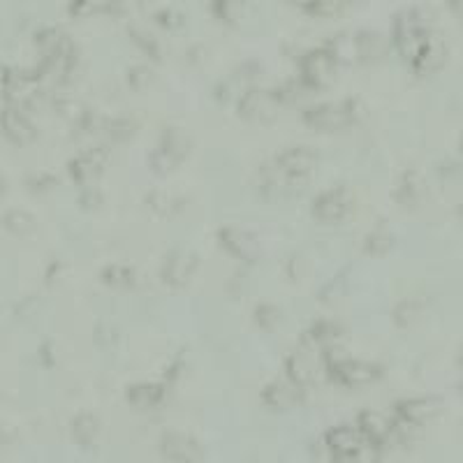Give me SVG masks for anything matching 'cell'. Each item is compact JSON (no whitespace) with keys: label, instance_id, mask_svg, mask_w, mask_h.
Segmentation results:
<instances>
[{"label":"cell","instance_id":"19","mask_svg":"<svg viewBox=\"0 0 463 463\" xmlns=\"http://www.w3.org/2000/svg\"><path fill=\"white\" fill-rule=\"evenodd\" d=\"M262 401L274 410H290L297 408L303 401V387L294 385L290 380H274L265 387Z\"/></svg>","mask_w":463,"mask_h":463},{"label":"cell","instance_id":"3","mask_svg":"<svg viewBox=\"0 0 463 463\" xmlns=\"http://www.w3.org/2000/svg\"><path fill=\"white\" fill-rule=\"evenodd\" d=\"M325 441L336 463H378L380 447L366 441L357 426H336L327 433Z\"/></svg>","mask_w":463,"mask_h":463},{"label":"cell","instance_id":"29","mask_svg":"<svg viewBox=\"0 0 463 463\" xmlns=\"http://www.w3.org/2000/svg\"><path fill=\"white\" fill-rule=\"evenodd\" d=\"M3 193H5V181H3V177H0V197H3Z\"/></svg>","mask_w":463,"mask_h":463},{"label":"cell","instance_id":"12","mask_svg":"<svg viewBox=\"0 0 463 463\" xmlns=\"http://www.w3.org/2000/svg\"><path fill=\"white\" fill-rule=\"evenodd\" d=\"M107 162H109V151L95 146V149H86L79 155H74L67 162V174L79 186H89V183L98 181L102 177V171L107 170Z\"/></svg>","mask_w":463,"mask_h":463},{"label":"cell","instance_id":"11","mask_svg":"<svg viewBox=\"0 0 463 463\" xmlns=\"http://www.w3.org/2000/svg\"><path fill=\"white\" fill-rule=\"evenodd\" d=\"M239 116L250 123H269L281 111V100L274 91L250 89L239 98Z\"/></svg>","mask_w":463,"mask_h":463},{"label":"cell","instance_id":"18","mask_svg":"<svg viewBox=\"0 0 463 463\" xmlns=\"http://www.w3.org/2000/svg\"><path fill=\"white\" fill-rule=\"evenodd\" d=\"M357 429L362 431V436L366 441H371L378 447H382L397 436V424H394L392 419H387L380 413H373V410H364V413L359 415Z\"/></svg>","mask_w":463,"mask_h":463},{"label":"cell","instance_id":"30","mask_svg":"<svg viewBox=\"0 0 463 463\" xmlns=\"http://www.w3.org/2000/svg\"><path fill=\"white\" fill-rule=\"evenodd\" d=\"M3 72H5V67H0V86H3Z\"/></svg>","mask_w":463,"mask_h":463},{"label":"cell","instance_id":"2","mask_svg":"<svg viewBox=\"0 0 463 463\" xmlns=\"http://www.w3.org/2000/svg\"><path fill=\"white\" fill-rule=\"evenodd\" d=\"M318 165V153L309 146H294L278 153L262 171V190L266 195H283L294 190L297 183H306Z\"/></svg>","mask_w":463,"mask_h":463},{"label":"cell","instance_id":"1","mask_svg":"<svg viewBox=\"0 0 463 463\" xmlns=\"http://www.w3.org/2000/svg\"><path fill=\"white\" fill-rule=\"evenodd\" d=\"M397 47L403 58L410 63V67L422 77L441 70L442 61H445V45L431 33L429 28L415 19H408L403 26H398Z\"/></svg>","mask_w":463,"mask_h":463},{"label":"cell","instance_id":"24","mask_svg":"<svg viewBox=\"0 0 463 463\" xmlns=\"http://www.w3.org/2000/svg\"><path fill=\"white\" fill-rule=\"evenodd\" d=\"M98 419H95L93 415L82 413L72 419V438L77 442H82V445H91V442L95 441V436H98Z\"/></svg>","mask_w":463,"mask_h":463},{"label":"cell","instance_id":"4","mask_svg":"<svg viewBox=\"0 0 463 463\" xmlns=\"http://www.w3.org/2000/svg\"><path fill=\"white\" fill-rule=\"evenodd\" d=\"M362 118V105L359 100H338V102H320V105L309 107L301 114V121L306 127L318 130V133H334V130H345L354 126Z\"/></svg>","mask_w":463,"mask_h":463},{"label":"cell","instance_id":"14","mask_svg":"<svg viewBox=\"0 0 463 463\" xmlns=\"http://www.w3.org/2000/svg\"><path fill=\"white\" fill-rule=\"evenodd\" d=\"M161 452L162 457L171 463H199L202 457H205L202 447H199V442L195 441L193 436L177 433V431H171V433L162 436Z\"/></svg>","mask_w":463,"mask_h":463},{"label":"cell","instance_id":"13","mask_svg":"<svg viewBox=\"0 0 463 463\" xmlns=\"http://www.w3.org/2000/svg\"><path fill=\"white\" fill-rule=\"evenodd\" d=\"M0 130H3L7 142H12L14 146H28L38 137V127L31 121L26 109H19V107L12 105H7L5 109L0 111Z\"/></svg>","mask_w":463,"mask_h":463},{"label":"cell","instance_id":"15","mask_svg":"<svg viewBox=\"0 0 463 463\" xmlns=\"http://www.w3.org/2000/svg\"><path fill=\"white\" fill-rule=\"evenodd\" d=\"M195 271H197V258L188 250H174L162 262L161 276L167 285L183 287L193 281Z\"/></svg>","mask_w":463,"mask_h":463},{"label":"cell","instance_id":"6","mask_svg":"<svg viewBox=\"0 0 463 463\" xmlns=\"http://www.w3.org/2000/svg\"><path fill=\"white\" fill-rule=\"evenodd\" d=\"M42 91H45V86H42V82H39V77L35 74V72L10 70V67H5V72H3V86H0V93L5 95L7 105L26 109V107L38 102Z\"/></svg>","mask_w":463,"mask_h":463},{"label":"cell","instance_id":"28","mask_svg":"<svg viewBox=\"0 0 463 463\" xmlns=\"http://www.w3.org/2000/svg\"><path fill=\"white\" fill-rule=\"evenodd\" d=\"M255 320H258V325L262 327V329H274L278 322V310L274 309V306H258V310H255Z\"/></svg>","mask_w":463,"mask_h":463},{"label":"cell","instance_id":"5","mask_svg":"<svg viewBox=\"0 0 463 463\" xmlns=\"http://www.w3.org/2000/svg\"><path fill=\"white\" fill-rule=\"evenodd\" d=\"M325 375L331 382L343 387H366L380 380L385 369L366 359L325 357Z\"/></svg>","mask_w":463,"mask_h":463},{"label":"cell","instance_id":"17","mask_svg":"<svg viewBox=\"0 0 463 463\" xmlns=\"http://www.w3.org/2000/svg\"><path fill=\"white\" fill-rule=\"evenodd\" d=\"M394 413H397L398 426H422L436 417L438 401L436 398H406L397 403Z\"/></svg>","mask_w":463,"mask_h":463},{"label":"cell","instance_id":"10","mask_svg":"<svg viewBox=\"0 0 463 463\" xmlns=\"http://www.w3.org/2000/svg\"><path fill=\"white\" fill-rule=\"evenodd\" d=\"M336 66H338V58L334 56V51L329 49L310 51V54L303 56L299 83H301L306 91L325 89L327 83L334 79V74H336Z\"/></svg>","mask_w":463,"mask_h":463},{"label":"cell","instance_id":"16","mask_svg":"<svg viewBox=\"0 0 463 463\" xmlns=\"http://www.w3.org/2000/svg\"><path fill=\"white\" fill-rule=\"evenodd\" d=\"M218 243H221L232 258L246 259V262L259 258L258 239H255V234H250V232L241 230V227H223V230L218 232Z\"/></svg>","mask_w":463,"mask_h":463},{"label":"cell","instance_id":"23","mask_svg":"<svg viewBox=\"0 0 463 463\" xmlns=\"http://www.w3.org/2000/svg\"><path fill=\"white\" fill-rule=\"evenodd\" d=\"M422 195H424V186H422V179L415 174V171H408V174H403V179L398 181L397 188V199L401 205H417L422 202Z\"/></svg>","mask_w":463,"mask_h":463},{"label":"cell","instance_id":"7","mask_svg":"<svg viewBox=\"0 0 463 463\" xmlns=\"http://www.w3.org/2000/svg\"><path fill=\"white\" fill-rule=\"evenodd\" d=\"M285 371L287 380L294 382V385H313L320 378V373H325V350H318V347L301 341V345L287 357Z\"/></svg>","mask_w":463,"mask_h":463},{"label":"cell","instance_id":"22","mask_svg":"<svg viewBox=\"0 0 463 463\" xmlns=\"http://www.w3.org/2000/svg\"><path fill=\"white\" fill-rule=\"evenodd\" d=\"M102 283L111 290H133L137 285V271L127 265H109L100 274Z\"/></svg>","mask_w":463,"mask_h":463},{"label":"cell","instance_id":"26","mask_svg":"<svg viewBox=\"0 0 463 463\" xmlns=\"http://www.w3.org/2000/svg\"><path fill=\"white\" fill-rule=\"evenodd\" d=\"M392 246V239H389V232L375 230L366 237V253L369 255H385Z\"/></svg>","mask_w":463,"mask_h":463},{"label":"cell","instance_id":"27","mask_svg":"<svg viewBox=\"0 0 463 463\" xmlns=\"http://www.w3.org/2000/svg\"><path fill=\"white\" fill-rule=\"evenodd\" d=\"M419 310H422L419 309V303L413 301V299H410V301H403L398 303V309L394 310V320H397L401 327H408L413 325L415 318L419 315Z\"/></svg>","mask_w":463,"mask_h":463},{"label":"cell","instance_id":"9","mask_svg":"<svg viewBox=\"0 0 463 463\" xmlns=\"http://www.w3.org/2000/svg\"><path fill=\"white\" fill-rule=\"evenodd\" d=\"M350 211H353V195L347 188H329L318 195L310 205L313 221L322 225H338L350 215Z\"/></svg>","mask_w":463,"mask_h":463},{"label":"cell","instance_id":"21","mask_svg":"<svg viewBox=\"0 0 463 463\" xmlns=\"http://www.w3.org/2000/svg\"><path fill=\"white\" fill-rule=\"evenodd\" d=\"M341 334H343L341 325H336V322H329V320H320V322H313V325L309 327V331L303 334L301 341L309 343V345H313V347H318V350H325V347L334 345Z\"/></svg>","mask_w":463,"mask_h":463},{"label":"cell","instance_id":"8","mask_svg":"<svg viewBox=\"0 0 463 463\" xmlns=\"http://www.w3.org/2000/svg\"><path fill=\"white\" fill-rule=\"evenodd\" d=\"M188 151H190V137L183 130H179V127H170L161 137L158 149L151 153V170L155 174H170V171H174L181 165Z\"/></svg>","mask_w":463,"mask_h":463},{"label":"cell","instance_id":"20","mask_svg":"<svg viewBox=\"0 0 463 463\" xmlns=\"http://www.w3.org/2000/svg\"><path fill=\"white\" fill-rule=\"evenodd\" d=\"M126 398L127 403H133L135 408H155L165 398V385H161V382H137V385L127 387Z\"/></svg>","mask_w":463,"mask_h":463},{"label":"cell","instance_id":"25","mask_svg":"<svg viewBox=\"0 0 463 463\" xmlns=\"http://www.w3.org/2000/svg\"><path fill=\"white\" fill-rule=\"evenodd\" d=\"M3 225H5V230L10 232V234H14V237H23L28 232H33L35 218L28 214V211L12 209L7 211L5 218H3Z\"/></svg>","mask_w":463,"mask_h":463}]
</instances>
